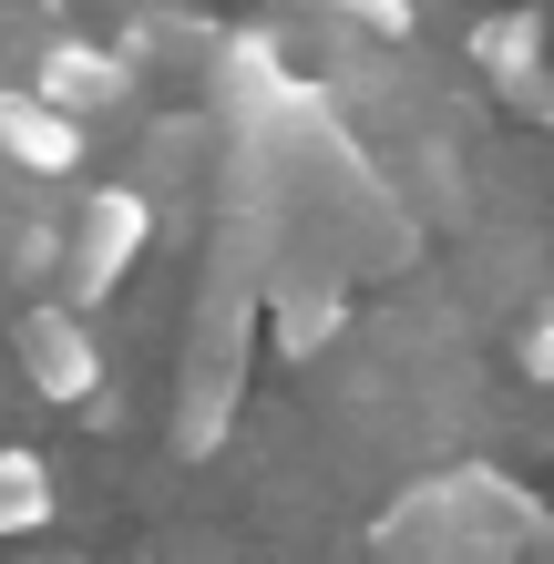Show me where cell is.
<instances>
[{"label":"cell","instance_id":"obj_1","mask_svg":"<svg viewBox=\"0 0 554 564\" xmlns=\"http://www.w3.org/2000/svg\"><path fill=\"white\" fill-rule=\"evenodd\" d=\"M226 226L216 237L247 257V278H329V288H360V278H401L421 257V226L401 206V185L380 175L349 134L339 93L329 83H278L268 104H247L226 123Z\"/></svg>","mask_w":554,"mask_h":564},{"label":"cell","instance_id":"obj_2","mask_svg":"<svg viewBox=\"0 0 554 564\" xmlns=\"http://www.w3.org/2000/svg\"><path fill=\"white\" fill-rule=\"evenodd\" d=\"M524 544H534V503L493 462H452L370 523V564H524Z\"/></svg>","mask_w":554,"mask_h":564},{"label":"cell","instance_id":"obj_3","mask_svg":"<svg viewBox=\"0 0 554 564\" xmlns=\"http://www.w3.org/2000/svg\"><path fill=\"white\" fill-rule=\"evenodd\" d=\"M247 370H257V278H247V257L216 237L206 297H195V328H185V380H175V452L185 462L237 431Z\"/></svg>","mask_w":554,"mask_h":564},{"label":"cell","instance_id":"obj_4","mask_svg":"<svg viewBox=\"0 0 554 564\" xmlns=\"http://www.w3.org/2000/svg\"><path fill=\"white\" fill-rule=\"evenodd\" d=\"M154 247V206L134 185H104V195H83L73 206V237H62V297L52 308H93V297H113L123 278H134V257Z\"/></svg>","mask_w":554,"mask_h":564},{"label":"cell","instance_id":"obj_5","mask_svg":"<svg viewBox=\"0 0 554 564\" xmlns=\"http://www.w3.org/2000/svg\"><path fill=\"white\" fill-rule=\"evenodd\" d=\"M11 359H21L31 401H62V411H93V401H104V349H93V328L73 308H52V297L11 318Z\"/></svg>","mask_w":554,"mask_h":564},{"label":"cell","instance_id":"obj_6","mask_svg":"<svg viewBox=\"0 0 554 564\" xmlns=\"http://www.w3.org/2000/svg\"><path fill=\"white\" fill-rule=\"evenodd\" d=\"M21 93L42 113H62V123H83V134H93V113H113L123 93H134V62H123L113 42H73V31H62V42L31 52V83Z\"/></svg>","mask_w":554,"mask_h":564},{"label":"cell","instance_id":"obj_7","mask_svg":"<svg viewBox=\"0 0 554 564\" xmlns=\"http://www.w3.org/2000/svg\"><path fill=\"white\" fill-rule=\"evenodd\" d=\"M472 62H482V83H493L513 113L554 123V73H544V21L534 11H493L472 31Z\"/></svg>","mask_w":554,"mask_h":564},{"label":"cell","instance_id":"obj_8","mask_svg":"<svg viewBox=\"0 0 554 564\" xmlns=\"http://www.w3.org/2000/svg\"><path fill=\"white\" fill-rule=\"evenodd\" d=\"M83 154H93L83 123H62L21 83H0V164H21V175H83Z\"/></svg>","mask_w":554,"mask_h":564},{"label":"cell","instance_id":"obj_9","mask_svg":"<svg viewBox=\"0 0 554 564\" xmlns=\"http://www.w3.org/2000/svg\"><path fill=\"white\" fill-rule=\"evenodd\" d=\"M42 523H52V462L0 442V544H11V534H42Z\"/></svg>","mask_w":554,"mask_h":564},{"label":"cell","instance_id":"obj_10","mask_svg":"<svg viewBox=\"0 0 554 564\" xmlns=\"http://www.w3.org/2000/svg\"><path fill=\"white\" fill-rule=\"evenodd\" d=\"M513 359H524L534 380H554V308H524V328H513Z\"/></svg>","mask_w":554,"mask_h":564}]
</instances>
